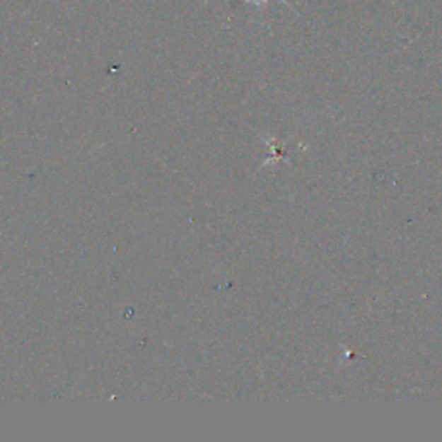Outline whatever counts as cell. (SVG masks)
Returning <instances> with one entry per match:
<instances>
[]
</instances>
